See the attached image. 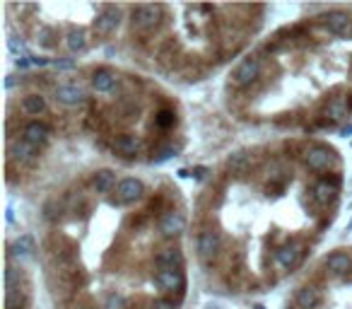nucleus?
Returning <instances> with one entry per match:
<instances>
[{"instance_id":"obj_1","label":"nucleus","mask_w":352,"mask_h":309,"mask_svg":"<svg viewBox=\"0 0 352 309\" xmlns=\"http://www.w3.org/2000/svg\"><path fill=\"white\" fill-rule=\"evenodd\" d=\"M162 22V5H138L133 10V27L150 32Z\"/></svg>"},{"instance_id":"obj_2","label":"nucleus","mask_w":352,"mask_h":309,"mask_svg":"<svg viewBox=\"0 0 352 309\" xmlns=\"http://www.w3.org/2000/svg\"><path fill=\"white\" fill-rule=\"evenodd\" d=\"M333 162H335V152L326 145H314L309 147V152H306V167L311 172H326V169L333 167Z\"/></svg>"},{"instance_id":"obj_3","label":"nucleus","mask_w":352,"mask_h":309,"mask_svg":"<svg viewBox=\"0 0 352 309\" xmlns=\"http://www.w3.org/2000/svg\"><path fill=\"white\" fill-rule=\"evenodd\" d=\"M260 73V61L256 56H251V58H244L239 65H237V70L232 73V82L237 87H246L251 82L258 78Z\"/></svg>"},{"instance_id":"obj_4","label":"nucleus","mask_w":352,"mask_h":309,"mask_svg":"<svg viewBox=\"0 0 352 309\" xmlns=\"http://www.w3.org/2000/svg\"><path fill=\"white\" fill-rule=\"evenodd\" d=\"M142 193H145V186L140 179H133V176H126V179H121L116 184V198L121 203H135V200L142 198Z\"/></svg>"},{"instance_id":"obj_5","label":"nucleus","mask_w":352,"mask_h":309,"mask_svg":"<svg viewBox=\"0 0 352 309\" xmlns=\"http://www.w3.org/2000/svg\"><path fill=\"white\" fill-rule=\"evenodd\" d=\"M220 244H222V239H220V232H215V229H205L200 232L198 237V256L200 259H213L217 251H220Z\"/></svg>"},{"instance_id":"obj_6","label":"nucleus","mask_w":352,"mask_h":309,"mask_svg":"<svg viewBox=\"0 0 352 309\" xmlns=\"http://www.w3.org/2000/svg\"><path fill=\"white\" fill-rule=\"evenodd\" d=\"M186 229V218L176 210H169L159 218V232L164 237H179Z\"/></svg>"},{"instance_id":"obj_7","label":"nucleus","mask_w":352,"mask_h":309,"mask_svg":"<svg viewBox=\"0 0 352 309\" xmlns=\"http://www.w3.org/2000/svg\"><path fill=\"white\" fill-rule=\"evenodd\" d=\"M155 280H157V285L162 288V290H184L186 288V278H184V271H167V268H159L157 275H155Z\"/></svg>"},{"instance_id":"obj_8","label":"nucleus","mask_w":352,"mask_h":309,"mask_svg":"<svg viewBox=\"0 0 352 309\" xmlns=\"http://www.w3.org/2000/svg\"><path fill=\"white\" fill-rule=\"evenodd\" d=\"M121 24V12L119 8H104L97 19H94V29H97V34H111L113 29Z\"/></svg>"},{"instance_id":"obj_9","label":"nucleus","mask_w":352,"mask_h":309,"mask_svg":"<svg viewBox=\"0 0 352 309\" xmlns=\"http://www.w3.org/2000/svg\"><path fill=\"white\" fill-rule=\"evenodd\" d=\"M22 136H24V140H27L29 145L39 147L41 143L48 140V126L41 123V121H29L27 126H24V131H22Z\"/></svg>"},{"instance_id":"obj_10","label":"nucleus","mask_w":352,"mask_h":309,"mask_svg":"<svg viewBox=\"0 0 352 309\" xmlns=\"http://www.w3.org/2000/svg\"><path fill=\"white\" fill-rule=\"evenodd\" d=\"M324 24L331 34H345L347 27H350V15L343 12V10H331L324 17Z\"/></svg>"},{"instance_id":"obj_11","label":"nucleus","mask_w":352,"mask_h":309,"mask_svg":"<svg viewBox=\"0 0 352 309\" xmlns=\"http://www.w3.org/2000/svg\"><path fill=\"white\" fill-rule=\"evenodd\" d=\"M56 99L65 107H77L84 101V92L77 85H58L56 87Z\"/></svg>"},{"instance_id":"obj_12","label":"nucleus","mask_w":352,"mask_h":309,"mask_svg":"<svg viewBox=\"0 0 352 309\" xmlns=\"http://www.w3.org/2000/svg\"><path fill=\"white\" fill-rule=\"evenodd\" d=\"M157 266L167 271H181L184 268V254L181 249H162L157 254Z\"/></svg>"},{"instance_id":"obj_13","label":"nucleus","mask_w":352,"mask_h":309,"mask_svg":"<svg viewBox=\"0 0 352 309\" xmlns=\"http://www.w3.org/2000/svg\"><path fill=\"white\" fill-rule=\"evenodd\" d=\"M10 154H12L15 160H19V162L29 164V162L37 160V147L29 145L27 140H22V143H19V140H12V143H10Z\"/></svg>"},{"instance_id":"obj_14","label":"nucleus","mask_w":352,"mask_h":309,"mask_svg":"<svg viewBox=\"0 0 352 309\" xmlns=\"http://www.w3.org/2000/svg\"><path fill=\"white\" fill-rule=\"evenodd\" d=\"M138 138L130 136V133H123V136H116V140H113V150L119 154H123V157H135L138 154Z\"/></svg>"},{"instance_id":"obj_15","label":"nucleus","mask_w":352,"mask_h":309,"mask_svg":"<svg viewBox=\"0 0 352 309\" xmlns=\"http://www.w3.org/2000/svg\"><path fill=\"white\" fill-rule=\"evenodd\" d=\"M295 300H297V307L299 309H314L318 304V300H321V295H318V290H316L314 285H304V288L297 290Z\"/></svg>"},{"instance_id":"obj_16","label":"nucleus","mask_w":352,"mask_h":309,"mask_svg":"<svg viewBox=\"0 0 352 309\" xmlns=\"http://www.w3.org/2000/svg\"><path fill=\"white\" fill-rule=\"evenodd\" d=\"M314 196L316 200L321 203V205H328V203H333L335 196H338V182H318L314 186Z\"/></svg>"},{"instance_id":"obj_17","label":"nucleus","mask_w":352,"mask_h":309,"mask_svg":"<svg viewBox=\"0 0 352 309\" xmlns=\"http://www.w3.org/2000/svg\"><path fill=\"white\" fill-rule=\"evenodd\" d=\"M352 259L345 251H333V254L326 259V268L331 273H335V275H343V273H347V268H350Z\"/></svg>"},{"instance_id":"obj_18","label":"nucleus","mask_w":352,"mask_h":309,"mask_svg":"<svg viewBox=\"0 0 352 309\" xmlns=\"http://www.w3.org/2000/svg\"><path fill=\"white\" fill-rule=\"evenodd\" d=\"M299 256H302V249H299L297 244H287V246H282V249H278V251H275L278 264L285 266V268H292V266H297Z\"/></svg>"},{"instance_id":"obj_19","label":"nucleus","mask_w":352,"mask_h":309,"mask_svg":"<svg viewBox=\"0 0 352 309\" xmlns=\"http://www.w3.org/2000/svg\"><path fill=\"white\" fill-rule=\"evenodd\" d=\"M113 85H116V75L111 73V70H97V73L92 75V87L97 92H111Z\"/></svg>"},{"instance_id":"obj_20","label":"nucleus","mask_w":352,"mask_h":309,"mask_svg":"<svg viewBox=\"0 0 352 309\" xmlns=\"http://www.w3.org/2000/svg\"><path fill=\"white\" fill-rule=\"evenodd\" d=\"M113 184H116V174L111 169H99V172L94 174V189L99 193H106Z\"/></svg>"},{"instance_id":"obj_21","label":"nucleus","mask_w":352,"mask_h":309,"mask_svg":"<svg viewBox=\"0 0 352 309\" xmlns=\"http://www.w3.org/2000/svg\"><path fill=\"white\" fill-rule=\"evenodd\" d=\"M22 109L27 111V114H32V116H39L41 111L46 109V99L41 94H27L22 99Z\"/></svg>"},{"instance_id":"obj_22","label":"nucleus","mask_w":352,"mask_h":309,"mask_svg":"<svg viewBox=\"0 0 352 309\" xmlns=\"http://www.w3.org/2000/svg\"><path fill=\"white\" fill-rule=\"evenodd\" d=\"M65 46H68L73 54L82 51L84 46H87V37H84L82 29H70V32H68V37H65Z\"/></svg>"},{"instance_id":"obj_23","label":"nucleus","mask_w":352,"mask_h":309,"mask_svg":"<svg viewBox=\"0 0 352 309\" xmlns=\"http://www.w3.org/2000/svg\"><path fill=\"white\" fill-rule=\"evenodd\" d=\"M12 254L15 256H32L34 254V239L29 235H22L17 242L12 244Z\"/></svg>"},{"instance_id":"obj_24","label":"nucleus","mask_w":352,"mask_h":309,"mask_svg":"<svg viewBox=\"0 0 352 309\" xmlns=\"http://www.w3.org/2000/svg\"><path fill=\"white\" fill-rule=\"evenodd\" d=\"M227 167L232 169V172H246V167H249V154L244 152V150H239V152H234L229 160H227Z\"/></svg>"},{"instance_id":"obj_25","label":"nucleus","mask_w":352,"mask_h":309,"mask_svg":"<svg viewBox=\"0 0 352 309\" xmlns=\"http://www.w3.org/2000/svg\"><path fill=\"white\" fill-rule=\"evenodd\" d=\"M104 309H126V300L121 297V295H109L106 297V304Z\"/></svg>"},{"instance_id":"obj_26","label":"nucleus","mask_w":352,"mask_h":309,"mask_svg":"<svg viewBox=\"0 0 352 309\" xmlns=\"http://www.w3.org/2000/svg\"><path fill=\"white\" fill-rule=\"evenodd\" d=\"M157 126L159 128H169V126H174V114L171 111H159L157 114Z\"/></svg>"},{"instance_id":"obj_27","label":"nucleus","mask_w":352,"mask_h":309,"mask_svg":"<svg viewBox=\"0 0 352 309\" xmlns=\"http://www.w3.org/2000/svg\"><path fill=\"white\" fill-rule=\"evenodd\" d=\"M345 109H347V104H345V101H333V104H331V114H333L335 118L343 116Z\"/></svg>"},{"instance_id":"obj_28","label":"nucleus","mask_w":352,"mask_h":309,"mask_svg":"<svg viewBox=\"0 0 352 309\" xmlns=\"http://www.w3.org/2000/svg\"><path fill=\"white\" fill-rule=\"evenodd\" d=\"M8 46H10V51H12V54H19V51L24 48V46H22V41H17V39H15V37H12V39H8Z\"/></svg>"},{"instance_id":"obj_29","label":"nucleus","mask_w":352,"mask_h":309,"mask_svg":"<svg viewBox=\"0 0 352 309\" xmlns=\"http://www.w3.org/2000/svg\"><path fill=\"white\" fill-rule=\"evenodd\" d=\"M176 150H171V147H167V150H162L159 152V157H155V162H164V160H169V157H174Z\"/></svg>"},{"instance_id":"obj_30","label":"nucleus","mask_w":352,"mask_h":309,"mask_svg":"<svg viewBox=\"0 0 352 309\" xmlns=\"http://www.w3.org/2000/svg\"><path fill=\"white\" fill-rule=\"evenodd\" d=\"M152 309H176V304L174 302H169V300H159V302H155V307Z\"/></svg>"},{"instance_id":"obj_31","label":"nucleus","mask_w":352,"mask_h":309,"mask_svg":"<svg viewBox=\"0 0 352 309\" xmlns=\"http://www.w3.org/2000/svg\"><path fill=\"white\" fill-rule=\"evenodd\" d=\"M205 174H208V169H205V167H195V169H193V176H195V179H203Z\"/></svg>"},{"instance_id":"obj_32","label":"nucleus","mask_w":352,"mask_h":309,"mask_svg":"<svg viewBox=\"0 0 352 309\" xmlns=\"http://www.w3.org/2000/svg\"><path fill=\"white\" fill-rule=\"evenodd\" d=\"M29 63H32V61H29V58H17V65H19V68H27Z\"/></svg>"},{"instance_id":"obj_33","label":"nucleus","mask_w":352,"mask_h":309,"mask_svg":"<svg viewBox=\"0 0 352 309\" xmlns=\"http://www.w3.org/2000/svg\"><path fill=\"white\" fill-rule=\"evenodd\" d=\"M58 68H73V61H58Z\"/></svg>"},{"instance_id":"obj_34","label":"nucleus","mask_w":352,"mask_h":309,"mask_svg":"<svg viewBox=\"0 0 352 309\" xmlns=\"http://www.w3.org/2000/svg\"><path fill=\"white\" fill-rule=\"evenodd\" d=\"M5 218H8V222H12V220H15V215H12V208L5 210Z\"/></svg>"},{"instance_id":"obj_35","label":"nucleus","mask_w":352,"mask_h":309,"mask_svg":"<svg viewBox=\"0 0 352 309\" xmlns=\"http://www.w3.org/2000/svg\"><path fill=\"white\" fill-rule=\"evenodd\" d=\"M350 133H352V126H347V128L343 131V136H350Z\"/></svg>"},{"instance_id":"obj_36","label":"nucleus","mask_w":352,"mask_h":309,"mask_svg":"<svg viewBox=\"0 0 352 309\" xmlns=\"http://www.w3.org/2000/svg\"><path fill=\"white\" fill-rule=\"evenodd\" d=\"M253 309H263V307H260V304H258V307H253Z\"/></svg>"}]
</instances>
